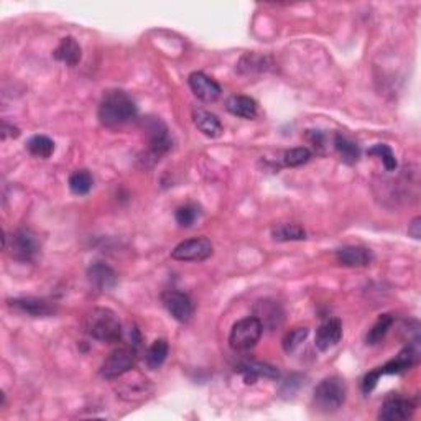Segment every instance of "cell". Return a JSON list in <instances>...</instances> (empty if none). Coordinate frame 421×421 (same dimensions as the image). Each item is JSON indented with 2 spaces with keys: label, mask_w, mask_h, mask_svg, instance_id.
Here are the masks:
<instances>
[{
  "label": "cell",
  "mask_w": 421,
  "mask_h": 421,
  "mask_svg": "<svg viewBox=\"0 0 421 421\" xmlns=\"http://www.w3.org/2000/svg\"><path fill=\"white\" fill-rule=\"evenodd\" d=\"M18 135H20V130L17 129V127L8 125L7 122H4V124H2V140H7L8 137H12V139H17Z\"/></svg>",
  "instance_id": "d6a6232c"
},
{
  "label": "cell",
  "mask_w": 421,
  "mask_h": 421,
  "mask_svg": "<svg viewBox=\"0 0 421 421\" xmlns=\"http://www.w3.org/2000/svg\"><path fill=\"white\" fill-rule=\"evenodd\" d=\"M192 120H195V125L200 129V132H202L206 137H211V139L221 137L222 124L221 120L217 119L216 114L204 109H196L195 113H192Z\"/></svg>",
  "instance_id": "ac0fdd59"
},
{
  "label": "cell",
  "mask_w": 421,
  "mask_h": 421,
  "mask_svg": "<svg viewBox=\"0 0 421 421\" xmlns=\"http://www.w3.org/2000/svg\"><path fill=\"white\" fill-rule=\"evenodd\" d=\"M408 234L412 236L413 239H420V237H421V219H420V217H415V219L410 222Z\"/></svg>",
  "instance_id": "836d02e7"
},
{
  "label": "cell",
  "mask_w": 421,
  "mask_h": 421,
  "mask_svg": "<svg viewBox=\"0 0 421 421\" xmlns=\"http://www.w3.org/2000/svg\"><path fill=\"white\" fill-rule=\"evenodd\" d=\"M188 83H190V88L196 98L201 99L202 103H216L221 98V86L204 73H197V71L191 73L190 78H188Z\"/></svg>",
  "instance_id": "8fae6325"
},
{
  "label": "cell",
  "mask_w": 421,
  "mask_h": 421,
  "mask_svg": "<svg viewBox=\"0 0 421 421\" xmlns=\"http://www.w3.org/2000/svg\"><path fill=\"white\" fill-rule=\"evenodd\" d=\"M163 304L178 323H190L192 318V303L190 296L181 292H168L163 295Z\"/></svg>",
  "instance_id": "7c38bea8"
},
{
  "label": "cell",
  "mask_w": 421,
  "mask_h": 421,
  "mask_svg": "<svg viewBox=\"0 0 421 421\" xmlns=\"http://www.w3.org/2000/svg\"><path fill=\"white\" fill-rule=\"evenodd\" d=\"M334 149L338 150V154L341 155L344 163L354 165L359 160V146L354 144L351 139L344 137L342 134H336L334 137Z\"/></svg>",
  "instance_id": "603a6c76"
},
{
  "label": "cell",
  "mask_w": 421,
  "mask_h": 421,
  "mask_svg": "<svg viewBox=\"0 0 421 421\" xmlns=\"http://www.w3.org/2000/svg\"><path fill=\"white\" fill-rule=\"evenodd\" d=\"M137 351L132 346L119 347L108 356L100 365V375L108 380H115L130 372L135 365Z\"/></svg>",
  "instance_id": "5b68a950"
},
{
  "label": "cell",
  "mask_w": 421,
  "mask_h": 421,
  "mask_svg": "<svg viewBox=\"0 0 421 421\" xmlns=\"http://www.w3.org/2000/svg\"><path fill=\"white\" fill-rule=\"evenodd\" d=\"M417 359H418V351H415L412 346H408L405 347L397 357L392 359V361H388L383 367L380 369H382V374H402L405 370L412 367V365L417 362Z\"/></svg>",
  "instance_id": "44dd1931"
},
{
  "label": "cell",
  "mask_w": 421,
  "mask_h": 421,
  "mask_svg": "<svg viewBox=\"0 0 421 421\" xmlns=\"http://www.w3.org/2000/svg\"><path fill=\"white\" fill-rule=\"evenodd\" d=\"M253 316H255L263 329L273 331V329L280 328L285 321V311H283L282 304L273 300H260L253 306Z\"/></svg>",
  "instance_id": "30bf717a"
},
{
  "label": "cell",
  "mask_w": 421,
  "mask_h": 421,
  "mask_svg": "<svg viewBox=\"0 0 421 421\" xmlns=\"http://www.w3.org/2000/svg\"><path fill=\"white\" fill-rule=\"evenodd\" d=\"M382 369H375L372 370V372H369L367 375H365L364 380H362V392L364 393H370L372 390L375 388V385H377V382L380 380V377H382Z\"/></svg>",
  "instance_id": "1f68e13d"
},
{
  "label": "cell",
  "mask_w": 421,
  "mask_h": 421,
  "mask_svg": "<svg viewBox=\"0 0 421 421\" xmlns=\"http://www.w3.org/2000/svg\"><path fill=\"white\" fill-rule=\"evenodd\" d=\"M27 149L40 158H50L54 151V142L47 135H35L27 142Z\"/></svg>",
  "instance_id": "4316f807"
},
{
  "label": "cell",
  "mask_w": 421,
  "mask_h": 421,
  "mask_svg": "<svg viewBox=\"0 0 421 421\" xmlns=\"http://www.w3.org/2000/svg\"><path fill=\"white\" fill-rule=\"evenodd\" d=\"M367 155H370V156H374V155H375V156H379V158L382 160L383 166H385V168H387L388 171L397 170V166H398L397 158H395L393 151H392V149H390L388 145H385V144H377V145H374L372 149H369V150H367Z\"/></svg>",
  "instance_id": "f1b7e54d"
},
{
  "label": "cell",
  "mask_w": 421,
  "mask_h": 421,
  "mask_svg": "<svg viewBox=\"0 0 421 421\" xmlns=\"http://www.w3.org/2000/svg\"><path fill=\"white\" fill-rule=\"evenodd\" d=\"M84 333L100 342H119L124 334L117 314L109 308H94L83 319Z\"/></svg>",
  "instance_id": "7a4b0ae2"
},
{
  "label": "cell",
  "mask_w": 421,
  "mask_h": 421,
  "mask_svg": "<svg viewBox=\"0 0 421 421\" xmlns=\"http://www.w3.org/2000/svg\"><path fill=\"white\" fill-rule=\"evenodd\" d=\"M7 304L12 311L32 318H47L57 311L54 304L40 298H15V300H8Z\"/></svg>",
  "instance_id": "9c48e42d"
},
{
  "label": "cell",
  "mask_w": 421,
  "mask_h": 421,
  "mask_svg": "<svg viewBox=\"0 0 421 421\" xmlns=\"http://www.w3.org/2000/svg\"><path fill=\"white\" fill-rule=\"evenodd\" d=\"M68 183H69L71 192H74L76 196H84L93 190L94 180H93V175H91L88 170H78L69 176Z\"/></svg>",
  "instance_id": "484cf974"
},
{
  "label": "cell",
  "mask_w": 421,
  "mask_h": 421,
  "mask_svg": "<svg viewBox=\"0 0 421 421\" xmlns=\"http://www.w3.org/2000/svg\"><path fill=\"white\" fill-rule=\"evenodd\" d=\"M342 339V324L339 319H328L319 326L314 344L321 352H326L334 346H338Z\"/></svg>",
  "instance_id": "5bb4252c"
},
{
  "label": "cell",
  "mask_w": 421,
  "mask_h": 421,
  "mask_svg": "<svg viewBox=\"0 0 421 421\" xmlns=\"http://www.w3.org/2000/svg\"><path fill=\"white\" fill-rule=\"evenodd\" d=\"M54 59L68 66H76L81 61V47L73 37L61 38L57 50L53 52Z\"/></svg>",
  "instance_id": "ffe728a7"
},
{
  "label": "cell",
  "mask_w": 421,
  "mask_h": 421,
  "mask_svg": "<svg viewBox=\"0 0 421 421\" xmlns=\"http://www.w3.org/2000/svg\"><path fill=\"white\" fill-rule=\"evenodd\" d=\"M88 280L98 292H110L117 285V273L105 263H94L88 270Z\"/></svg>",
  "instance_id": "9a60e30c"
},
{
  "label": "cell",
  "mask_w": 421,
  "mask_h": 421,
  "mask_svg": "<svg viewBox=\"0 0 421 421\" xmlns=\"http://www.w3.org/2000/svg\"><path fill=\"white\" fill-rule=\"evenodd\" d=\"M311 158V151L306 146H298V149H292L285 151L283 155V163L290 168H295V166H301L306 163V161Z\"/></svg>",
  "instance_id": "f546056e"
},
{
  "label": "cell",
  "mask_w": 421,
  "mask_h": 421,
  "mask_svg": "<svg viewBox=\"0 0 421 421\" xmlns=\"http://www.w3.org/2000/svg\"><path fill=\"white\" fill-rule=\"evenodd\" d=\"M166 356H168V342L165 339H156L145 354V362L149 369L156 370L165 364Z\"/></svg>",
  "instance_id": "cb8c5ba5"
},
{
  "label": "cell",
  "mask_w": 421,
  "mask_h": 421,
  "mask_svg": "<svg viewBox=\"0 0 421 421\" xmlns=\"http://www.w3.org/2000/svg\"><path fill=\"white\" fill-rule=\"evenodd\" d=\"M98 115L104 127L119 129L137 117V105L124 91H108L100 99Z\"/></svg>",
  "instance_id": "6da1fadb"
},
{
  "label": "cell",
  "mask_w": 421,
  "mask_h": 421,
  "mask_svg": "<svg viewBox=\"0 0 421 421\" xmlns=\"http://www.w3.org/2000/svg\"><path fill=\"white\" fill-rule=\"evenodd\" d=\"M145 134L149 137L150 151L155 158H158L171 149V137L163 122L156 117H150L144 122Z\"/></svg>",
  "instance_id": "52a82bcc"
},
{
  "label": "cell",
  "mask_w": 421,
  "mask_h": 421,
  "mask_svg": "<svg viewBox=\"0 0 421 421\" xmlns=\"http://www.w3.org/2000/svg\"><path fill=\"white\" fill-rule=\"evenodd\" d=\"M272 237L277 242H290V241H304L306 232L300 224L295 222H282L272 227Z\"/></svg>",
  "instance_id": "7402d4cb"
},
{
  "label": "cell",
  "mask_w": 421,
  "mask_h": 421,
  "mask_svg": "<svg viewBox=\"0 0 421 421\" xmlns=\"http://www.w3.org/2000/svg\"><path fill=\"white\" fill-rule=\"evenodd\" d=\"M393 324V316H390V314H382L372 328L369 329L367 336H365V342L369 344V346H375V344L382 342L383 338L387 336V333L390 331V328H392Z\"/></svg>",
  "instance_id": "d4e9b609"
},
{
  "label": "cell",
  "mask_w": 421,
  "mask_h": 421,
  "mask_svg": "<svg viewBox=\"0 0 421 421\" xmlns=\"http://www.w3.org/2000/svg\"><path fill=\"white\" fill-rule=\"evenodd\" d=\"M197 214H200V211H197L196 206L186 204L176 209L175 217H176V222H178L181 227H191L197 219Z\"/></svg>",
  "instance_id": "4dcf8cb0"
},
{
  "label": "cell",
  "mask_w": 421,
  "mask_h": 421,
  "mask_svg": "<svg viewBox=\"0 0 421 421\" xmlns=\"http://www.w3.org/2000/svg\"><path fill=\"white\" fill-rule=\"evenodd\" d=\"M236 370L242 375L243 382H246L247 385L255 383L257 379H260V377L278 379V370L273 367V365L262 364V362H253V361L243 362Z\"/></svg>",
  "instance_id": "e0dca14e"
},
{
  "label": "cell",
  "mask_w": 421,
  "mask_h": 421,
  "mask_svg": "<svg viewBox=\"0 0 421 421\" xmlns=\"http://www.w3.org/2000/svg\"><path fill=\"white\" fill-rule=\"evenodd\" d=\"M347 397V387L341 377H328L321 380L314 390L313 405L318 412L334 413L342 407Z\"/></svg>",
  "instance_id": "3957f363"
},
{
  "label": "cell",
  "mask_w": 421,
  "mask_h": 421,
  "mask_svg": "<svg viewBox=\"0 0 421 421\" xmlns=\"http://www.w3.org/2000/svg\"><path fill=\"white\" fill-rule=\"evenodd\" d=\"M262 333L263 326L255 316L243 318L241 321H237L231 329V347L237 352L250 351V349L255 347L257 342L260 341Z\"/></svg>",
  "instance_id": "277c9868"
},
{
  "label": "cell",
  "mask_w": 421,
  "mask_h": 421,
  "mask_svg": "<svg viewBox=\"0 0 421 421\" xmlns=\"http://www.w3.org/2000/svg\"><path fill=\"white\" fill-rule=\"evenodd\" d=\"M10 248H12L13 258H17V260H22V262H32L40 252V242L33 232L22 229V231H17L12 236Z\"/></svg>",
  "instance_id": "ba28073f"
},
{
  "label": "cell",
  "mask_w": 421,
  "mask_h": 421,
  "mask_svg": "<svg viewBox=\"0 0 421 421\" xmlns=\"http://www.w3.org/2000/svg\"><path fill=\"white\" fill-rule=\"evenodd\" d=\"M415 412V405L407 398H387L380 407V412L377 415L379 420L382 421H403L412 418Z\"/></svg>",
  "instance_id": "4fadbf2b"
},
{
  "label": "cell",
  "mask_w": 421,
  "mask_h": 421,
  "mask_svg": "<svg viewBox=\"0 0 421 421\" xmlns=\"http://www.w3.org/2000/svg\"><path fill=\"white\" fill-rule=\"evenodd\" d=\"M308 334H309V329L308 328H295V329H292L290 333L285 334V338H283V341H282L283 351H285L287 354L295 352L296 349L300 347L304 341H306Z\"/></svg>",
  "instance_id": "83f0119b"
},
{
  "label": "cell",
  "mask_w": 421,
  "mask_h": 421,
  "mask_svg": "<svg viewBox=\"0 0 421 421\" xmlns=\"http://www.w3.org/2000/svg\"><path fill=\"white\" fill-rule=\"evenodd\" d=\"M338 262L344 267H367L374 260L372 252L361 246H344L336 250Z\"/></svg>",
  "instance_id": "2e32d148"
},
{
  "label": "cell",
  "mask_w": 421,
  "mask_h": 421,
  "mask_svg": "<svg viewBox=\"0 0 421 421\" xmlns=\"http://www.w3.org/2000/svg\"><path fill=\"white\" fill-rule=\"evenodd\" d=\"M212 255V242L206 237H195L178 243L171 250V258L178 262H202Z\"/></svg>",
  "instance_id": "8992f818"
},
{
  "label": "cell",
  "mask_w": 421,
  "mask_h": 421,
  "mask_svg": "<svg viewBox=\"0 0 421 421\" xmlns=\"http://www.w3.org/2000/svg\"><path fill=\"white\" fill-rule=\"evenodd\" d=\"M226 108L232 115H237L241 119L252 120L257 117V103L247 96H232L227 99Z\"/></svg>",
  "instance_id": "d6986e66"
}]
</instances>
